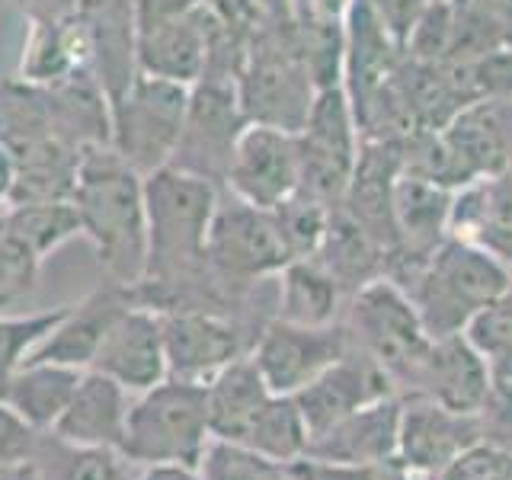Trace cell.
<instances>
[{"label":"cell","mask_w":512,"mask_h":480,"mask_svg":"<svg viewBox=\"0 0 512 480\" xmlns=\"http://www.w3.org/2000/svg\"><path fill=\"white\" fill-rule=\"evenodd\" d=\"M80 234L112 282L138 285L148 269V212H144V176L109 144L87 148L80 157L77 186L71 196Z\"/></svg>","instance_id":"6da1fadb"},{"label":"cell","mask_w":512,"mask_h":480,"mask_svg":"<svg viewBox=\"0 0 512 480\" xmlns=\"http://www.w3.org/2000/svg\"><path fill=\"white\" fill-rule=\"evenodd\" d=\"M221 189L202 176L160 167L144 176L148 212V269L138 285L173 288L199 279L208 269L205 244Z\"/></svg>","instance_id":"7a4b0ae2"},{"label":"cell","mask_w":512,"mask_h":480,"mask_svg":"<svg viewBox=\"0 0 512 480\" xmlns=\"http://www.w3.org/2000/svg\"><path fill=\"white\" fill-rule=\"evenodd\" d=\"M0 141L13 164L7 205L68 202L74 196L84 151L55 132L39 87L13 77L0 84Z\"/></svg>","instance_id":"3957f363"},{"label":"cell","mask_w":512,"mask_h":480,"mask_svg":"<svg viewBox=\"0 0 512 480\" xmlns=\"http://www.w3.org/2000/svg\"><path fill=\"white\" fill-rule=\"evenodd\" d=\"M512 282V266L474 240L445 237L404 292L432 340L468 330L471 320Z\"/></svg>","instance_id":"277c9868"},{"label":"cell","mask_w":512,"mask_h":480,"mask_svg":"<svg viewBox=\"0 0 512 480\" xmlns=\"http://www.w3.org/2000/svg\"><path fill=\"white\" fill-rule=\"evenodd\" d=\"M317 84L301 55L295 20L256 26L250 32L244 68L237 74V100L247 122L298 132L308 119Z\"/></svg>","instance_id":"5b68a950"},{"label":"cell","mask_w":512,"mask_h":480,"mask_svg":"<svg viewBox=\"0 0 512 480\" xmlns=\"http://www.w3.org/2000/svg\"><path fill=\"white\" fill-rule=\"evenodd\" d=\"M208 439L212 432H208L205 384L164 378L151 391L135 394L119 452L138 468L180 464L196 471Z\"/></svg>","instance_id":"8992f818"},{"label":"cell","mask_w":512,"mask_h":480,"mask_svg":"<svg viewBox=\"0 0 512 480\" xmlns=\"http://www.w3.org/2000/svg\"><path fill=\"white\" fill-rule=\"evenodd\" d=\"M298 138V192L340 208L362 151V128L343 84L320 87Z\"/></svg>","instance_id":"52a82bcc"},{"label":"cell","mask_w":512,"mask_h":480,"mask_svg":"<svg viewBox=\"0 0 512 480\" xmlns=\"http://www.w3.org/2000/svg\"><path fill=\"white\" fill-rule=\"evenodd\" d=\"M205 260L215 276L234 292H253L276 279L292 263L272 208H256L221 189L212 228H208Z\"/></svg>","instance_id":"ba28073f"},{"label":"cell","mask_w":512,"mask_h":480,"mask_svg":"<svg viewBox=\"0 0 512 480\" xmlns=\"http://www.w3.org/2000/svg\"><path fill=\"white\" fill-rule=\"evenodd\" d=\"M346 327L352 343L391 375L397 394H404L432 346V336L404 288L388 276L359 288L356 295H349Z\"/></svg>","instance_id":"9c48e42d"},{"label":"cell","mask_w":512,"mask_h":480,"mask_svg":"<svg viewBox=\"0 0 512 480\" xmlns=\"http://www.w3.org/2000/svg\"><path fill=\"white\" fill-rule=\"evenodd\" d=\"M186 106L189 84L138 71L132 87L112 103L109 148L125 157L141 176L167 167L186 119Z\"/></svg>","instance_id":"30bf717a"},{"label":"cell","mask_w":512,"mask_h":480,"mask_svg":"<svg viewBox=\"0 0 512 480\" xmlns=\"http://www.w3.org/2000/svg\"><path fill=\"white\" fill-rule=\"evenodd\" d=\"M247 116L237 100V84L221 77H199L189 87L186 119L176 138L170 167L202 176V180L224 189L231 157L240 135L247 128Z\"/></svg>","instance_id":"8fae6325"},{"label":"cell","mask_w":512,"mask_h":480,"mask_svg":"<svg viewBox=\"0 0 512 480\" xmlns=\"http://www.w3.org/2000/svg\"><path fill=\"white\" fill-rule=\"evenodd\" d=\"M205 0H135L138 71L196 84L208 61Z\"/></svg>","instance_id":"7c38bea8"},{"label":"cell","mask_w":512,"mask_h":480,"mask_svg":"<svg viewBox=\"0 0 512 480\" xmlns=\"http://www.w3.org/2000/svg\"><path fill=\"white\" fill-rule=\"evenodd\" d=\"M352 346H356L352 333L340 320L327 327H298L269 317L250 349V359L272 394L295 397L333 362H340Z\"/></svg>","instance_id":"4fadbf2b"},{"label":"cell","mask_w":512,"mask_h":480,"mask_svg":"<svg viewBox=\"0 0 512 480\" xmlns=\"http://www.w3.org/2000/svg\"><path fill=\"white\" fill-rule=\"evenodd\" d=\"M167 349V378L208 384L221 368L250 356L263 327H250L234 314L170 311L160 314Z\"/></svg>","instance_id":"5bb4252c"},{"label":"cell","mask_w":512,"mask_h":480,"mask_svg":"<svg viewBox=\"0 0 512 480\" xmlns=\"http://www.w3.org/2000/svg\"><path fill=\"white\" fill-rule=\"evenodd\" d=\"M477 442H484L477 413H455L423 394H400L397 461L410 474H439Z\"/></svg>","instance_id":"9a60e30c"},{"label":"cell","mask_w":512,"mask_h":480,"mask_svg":"<svg viewBox=\"0 0 512 480\" xmlns=\"http://www.w3.org/2000/svg\"><path fill=\"white\" fill-rule=\"evenodd\" d=\"M224 192L256 208H276L298 192V138L272 125H247L240 135Z\"/></svg>","instance_id":"2e32d148"},{"label":"cell","mask_w":512,"mask_h":480,"mask_svg":"<svg viewBox=\"0 0 512 480\" xmlns=\"http://www.w3.org/2000/svg\"><path fill=\"white\" fill-rule=\"evenodd\" d=\"M391 394H397L391 375L368 352L352 346L340 362H333L324 375H317L308 388H301L295 394V404L304 416L308 436L317 439L330 426L340 423L343 416Z\"/></svg>","instance_id":"e0dca14e"},{"label":"cell","mask_w":512,"mask_h":480,"mask_svg":"<svg viewBox=\"0 0 512 480\" xmlns=\"http://www.w3.org/2000/svg\"><path fill=\"white\" fill-rule=\"evenodd\" d=\"M93 372H103L112 381H119L125 391L144 394L154 384L167 378V349H164V327L160 314L141 304L122 308L96 349Z\"/></svg>","instance_id":"ac0fdd59"},{"label":"cell","mask_w":512,"mask_h":480,"mask_svg":"<svg viewBox=\"0 0 512 480\" xmlns=\"http://www.w3.org/2000/svg\"><path fill=\"white\" fill-rule=\"evenodd\" d=\"M493 391L490 362L468 336L432 340L404 394H423L455 413H480Z\"/></svg>","instance_id":"d6986e66"},{"label":"cell","mask_w":512,"mask_h":480,"mask_svg":"<svg viewBox=\"0 0 512 480\" xmlns=\"http://www.w3.org/2000/svg\"><path fill=\"white\" fill-rule=\"evenodd\" d=\"M71 10L87 36L93 74L112 106L138 77L135 0H74Z\"/></svg>","instance_id":"ffe728a7"},{"label":"cell","mask_w":512,"mask_h":480,"mask_svg":"<svg viewBox=\"0 0 512 480\" xmlns=\"http://www.w3.org/2000/svg\"><path fill=\"white\" fill-rule=\"evenodd\" d=\"M400 58H404V48L384 29L375 10L365 0H349L343 42V87L349 93L352 109H356V119H362L368 103L394 77Z\"/></svg>","instance_id":"44dd1931"},{"label":"cell","mask_w":512,"mask_h":480,"mask_svg":"<svg viewBox=\"0 0 512 480\" xmlns=\"http://www.w3.org/2000/svg\"><path fill=\"white\" fill-rule=\"evenodd\" d=\"M132 391L103 372L87 368L71 397L68 410L58 416L48 436L74 448H122Z\"/></svg>","instance_id":"7402d4cb"},{"label":"cell","mask_w":512,"mask_h":480,"mask_svg":"<svg viewBox=\"0 0 512 480\" xmlns=\"http://www.w3.org/2000/svg\"><path fill=\"white\" fill-rule=\"evenodd\" d=\"M80 71H93L87 36L80 29L74 10L64 13H36L29 16L23 52L16 61L13 80L29 87H55L61 80H68Z\"/></svg>","instance_id":"603a6c76"},{"label":"cell","mask_w":512,"mask_h":480,"mask_svg":"<svg viewBox=\"0 0 512 480\" xmlns=\"http://www.w3.org/2000/svg\"><path fill=\"white\" fill-rule=\"evenodd\" d=\"M439 135L464 176V186L512 167V138L503 116V100H477L464 106L439 128Z\"/></svg>","instance_id":"cb8c5ba5"},{"label":"cell","mask_w":512,"mask_h":480,"mask_svg":"<svg viewBox=\"0 0 512 480\" xmlns=\"http://www.w3.org/2000/svg\"><path fill=\"white\" fill-rule=\"evenodd\" d=\"M128 304H132L128 285L112 282L106 288H96L93 295H87L80 304L68 308V314L58 320V327L29 352L26 362H55V365H71V368H80V372H87L112 324V317L122 308H128Z\"/></svg>","instance_id":"d4e9b609"},{"label":"cell","mask_w":512,"mask_h":480,"mask_svg":"<svg viewBox=\"0 0 512 480\" xmlns=\"http://www.w3.org/2000/svg\"><path fill=\"white\" fill-rule=\"evenodd\" d=\"M400 394L381 397L356 413L343 416L324 436L311 439L308 458L330 464H378L397 458Z\"/></svg>","instance_id":"484cf974"},{"label":"cell","mask_w":512,"mask_h":480,"mask_svg":"<svg viewBox=\"0 0 512 480\" xmlns=\"http://www.w3.org/2000/svg\"><path fill=\"white\" fill-rule=\"evenodd\" d=\"M448 237L474 240L512 266V167L455 192Z\"/></svg>","instance_id":"4316f807"},{"label":"cell","mask_w":512,"mask_h":480,"mask_svg":"<svg viewBox=\"0 0 512 480\" xmlns=\"http://www.w3.org/2000/svg\"><path fill=\"white\" fill-rule=\"evenodd\" d=\"M452 196V189L420 180L413 173H400L394 183V221L400 247L391 253H407L413 260H426L448 237Z\"/></svg>","instance_id":"83f0119b"},{"label":"cell","mask_w":512,"mask_h":480,"mask_svg":"<svg viewBox=\"0 0 512 480\" xmlns=\"http://www.w3.org/2000/svg\"><path fill=\"white\" fill-rule=\"evenodd\" d=\"M272 391L253 365L250 356L231 362L228 368L205 384V407H208V432L212 439L244 442L253 420L269 404Z\"/></svg>","instance_id":"f1b7e54d"},{"label":"cell","mask_w":512,"mask_h":480,"mask_svg":"<svg viewBox=\"0 0 512 480\" xmlns=\"http://www.w3.org/2000/svg\"><path fill=\"white\" fill-rule=\"evenodd\" d=\"M311 260L330 272L333 282L346 292V298L356 295L368 282L384 279V269H388V253H384V247L375 244V240L346 212H340V208H333L324 244L317 247Z\"/></svg>","instance_id":"f546056e"},{"label":"cell","mask_w":512,"mask_h":480,"mask_svg":"<svg viewBox=\"0 0 512 480\" xmlns=\"http://www.w3.org/2000/svg\"><path fill=\"white\" fill-rule=\"evenodd\" d=\"M346 292L330 272L308 260H292L276 276V317L298 327H327L340 317Z\"/></svg>","instance_id":"4dcf8cb0"},{"label":"cell","mask_w":512,"mask_h":480,"mask_svg":"<svg viewBox=\"0 0 512 480\" xmlns=\"http://www.w3.org/2000/svg\"><path fill=\"white\" fill-rule=\"evenodd\" d=\"M80 378H84V372H80V368H71V365L23 362L10 378L7 404L20 413L32 429L52 432L58 416L68 410Z\"/></svg>","instance_id":"1f68e13d"},{"label":"cell","mask_w":512,"mask_h":480,"mask_svg":"<svg viewBox=\"0 0 512 480\" xmlns=\"http://www.w3.org/2000/svg\"><path fill=\"white\" fill-rule=\"evenodd\" d=\"M308 426H304V416L295 404V397H279L272 394L269 404L260 410V416L253 420L247 439L240 445L253 448V452L266 455L276 464H292L298 458L308 455Z\"/></svg>","instance_id":"d6a6232c"},{"label":"cell","mask_w":512,"mask_h":480,"mask_svg":"<svg viewBox=\"0 0 512 480\" xmlns=\"http://www.w3.org/2000/svg\"><path fill=\"white\" fill-rule=\"evenodd\" d=\"M4 215L20 231L36 253L52 256L58 247L68 244L71 237L80 234V218L74 202H29V205H4Z\"/></svg>","instance_id":"836d02e7"},{"label":"cell","mask_w":512,"mask_h":480,"mask_svg":"<svg viewBox=\"0 0 512 480\" xmlns=\"http://www.w3.org/2000/svg\"><path fill=\"white\" fill-rule=\"evenodd\" d=\"M42 263L36 247L13 228L0 208V311L16 308L36 292Z\"/></svg>","instance_id":"e575fe53"},{"label":"cell","mask_w":512,"mask_h":480,"mask_svg":"<svg viewBox=\"0 0 512 480\" xmlns=\"http://www.w3.org/2000/svg\"><path fill=\"white\" fill-rule=\"evenodd\" d=\"M199 480H285V464L269 461L253 448L228 442V439H208L205 452L196 464Z\"/></svg>","instance_id":"d590c367"},{"label":"cell","mask_w":512,"mask_h":480,"mask_svg":"<svg viewBox=\"0 0 512 480\" xmlns=\"http://www.w3.org/2000/svg\"><path fill=\"white\" fill-rule=\"evenodd\" d=\"M272 212H276L279 231L285 237V247L292 253V260H308V256H314L317 247L324 244L333 208L304 196V192H295L292 199H285L282 205L272 208Z\"/></svg>","instance_id":"8d00e7d4"},{"label":"cell","mask_w":512,"mask_h":480,"mask_svg":"<svg viewBox=\"0 0 512 480\" xmlns=\"http://www.w3.org/2000/svg\"><path fill=\"white\" fill-rule=\"evenodd\" d=\"M64 314H68V308H52L39 314H23V317L0 314V375L13 378L16 368H20L29 359V352L58 327V320Z\"/></svg>","instance_id":"74e56055"},{"label":"cell","mask_w":512,"mask_h":480,"mask_svg":"<svg viewBox=\"0 0 512 480\" xmlns=\"http://www.w3.org/2000/svg\"><path fill=\"white\" fill-rule=\"evenodd\" d=\"M55 445L61 452V461L55 464L52 480H135V464L116 448H74L58 439Z\"/></svg>","instance_id":"f35d334b"},{"label":"cell","mask_w":512,"mask_h":480,"mask_svg":"<svg viewBox=\"0 0 512 480\" xmlns=\"http://www.w3.org/2000/svg\"><path fill=\"white\" fill-rule=\"evenodd\" d=\"M288 480H416L397 458L378 461V464H330L317 458H298L285 464Z\"/></svg>","instance_id":"ab89813d"},{"label":"cell","mask_w":512,"mask_h":480,"mask_svg":"<svg viewBox=\"0 0 512 480\" xmlns=\"http://www.w3.org/2000/svg\"><path fill=\"white\" fill-rule=\"evenodd\" d=\"M416 480H512V448L477 442L461 458L448 464L445 471Z\"/></svg>","instance_id":"60d3db41"},{"label":"cell","mask_w":512,"mask_h":480,"mask_svg":"<svg viewBox=\"0 0 512 480\" xmlns=\"http://www.w3.org/2000/svg\"><path fill=\"white\" fill-rule=\"evenodd\" d=\"M464 336H468L487 359L512 346V282L506 285V292L500 298H493L487 308L471 320Z\"/></svg>","instance_id":"b9f144b4"},{"label":"cell","mask_w":512,"mask_h":480,"mask_svg":"<svg viewBox=\"0 0 512 480\" xmlns=\"http://www.w3.org/2000/svg\"><path fill=\"white\" fill-rule=\"evenodd\" d=\"M39 439H42V432L32 429L7 400H0V464L36 458Z\"/></svg>","instance_id":"7bdbcfd3"},{"label":"cell","mask_w":512,"mask_h":480,"mask_svg":"<svg viewBox=\"0 0 512 480\" xmlns=\"http://www.w3.org/2000/svg\"><path fill=\"white\" fill-rule=\"evenodd\" d=\"M375 10V16L384 23V29L397 39V45L404 48L413 26L420 23L423 10L429 7V0H365Z\"/></svg>","instance_id":"ee69618b"},{"label":"cell","mask_w":512,"mask_h":480,"mask_svg":"<svg viewBox=\"0 0 512 480\" xmlns=\"http://www.w3.org/2000/svg\"><path fill=\"white\" fill-rule=\"evenodd\" d=\"M250 26H272L295 20V0H237Z\"/></svg>","instance_id":"f6af8a7d"},{"label":"cell","mask_w":512,"mask_h":480,"mask_svg":"<svg viewBox=\"0 0 512 480\" xmlns=\"http://www.w3.org/2000/svg\"><path fill=\"white\" fill-rule=\"evenodd\" d=\"M0 480H45L39 458L29 461H13V464H0Z\"/></svg>","instance_id":"bcb514c9"},{"label":"cell","mask_w":512,"mask_h":480,"mask_svg":"<svg viewBox=\"0 0 512 480\" xmlns=\"http://www.w3.org/2000/svg\"><path fill=\"white\" fill-rule=\"evenodd\" d=\"M135 480H199L192 468L180 464H157V468H144Z\"/></svg>","instance_id":"7dc6e473"},{"label":"cell","mask_w":512,"mask_h":480,"mask_svg":"<svg viewBox=\"0 0 512 480\" xmlns=\"http://www.w3.org/2000/svg\"><path fill=\"white\" fill-rule=\"evenodd\" d=\"M10 180H13V164H10V154L4 148V141H0V205H7Z\"/></svg>","instance_id":"c3c4849f"},{"label":"cell","mask_w":512,"mask_h":480,"mask_svg":"<svg viewBox=\"0 0 512 480\" xmlns=\"http://www.w3.org/2000/svg\"><path fill=\"white\" fill-rule=\"evenodd\" d=\"M490 10L496 13V20L503 23V29L509 32V39H512V0H487Z\"/></svg>","instance_id":"681fc988"},{"label":"cell","mask_w":512,"mask_h":480,"mask_svg":"<svg viewBox=\"0 0 512 480\" xmlns=\"http://www.w3.org/2000/svg\"><path fill=\"white\" fill-rule=\"evenodd\" d=\"M7 388H10V378L0 375V400H7Z\"/></svg>","instance_id":"f907efd6"},{"label":"cell","mask_w":512,"mask_h":480,"mask_svg":"<svg viewBox=\"0 0 512 480\" xmlns=\"http://www.w3.org/2000/svg\"><path fill=\"white\" fill-rule=\"evenodd\" d=\"M285 480H288V477H285Z\"/></svg>","instance_id":"816d5d0a"}]
</instances>
